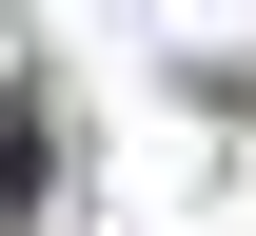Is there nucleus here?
<instances>
[{"mask_svg":"<svg viewBox=\"0 0 256 236\" xmlns=\"http://www.w3.org/2000/svg\"><path fill=\"white\" fill-rule=\"evenodd\" d=\"M20 197H40V138H20V118H0V217H20Z\"/></svg>","mask_w":256,"mask_h":236,"instance_id":"obj_1","label":"nucleus"}]
</instances>
